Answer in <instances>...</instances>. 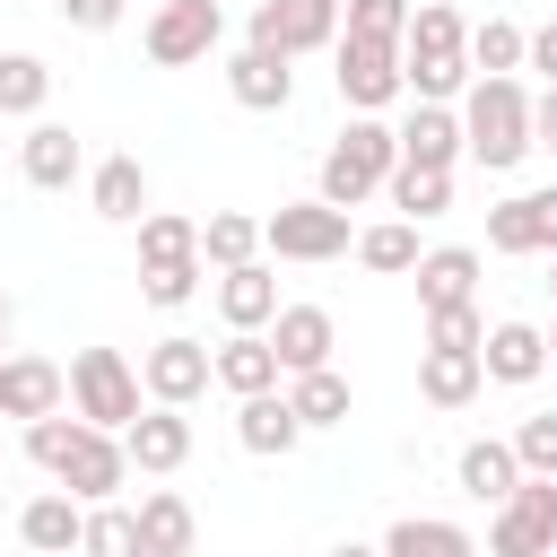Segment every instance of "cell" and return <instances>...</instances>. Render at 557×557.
<instances>
[{
  "label": "cell",
  "instance_id": "1",
  "mask_svg": "<svg viewBox=\"0 0 557 557\" xmlns=\"http://www.w3.org/2000/svg\"><path fill=\"white\" fill-rule=\"evenodd\" d=\"M400 87H409L418 104H453V96L470 87V26H461V9H444V0H418V9H409Z\"/></svg>",
  "mask_w": 557,
  "mask_h": 557
},
{
  "label": "cell",
  "instance_id": "2",
  "mask_svg": "<svg viewBox=\"0 0 557 557\" xmlns=\"http://www.w3.org/2000/svg\"><path fill=\"white\" fill-rule=\"evenodd\" d=\"M461 157H479L487 174L531 157V96H522V78H470L461 87Z\"/></svg>",
  "mask_w": 557,
  "mask_h": 557
},
{
  "label": "cell",
  "instance_id": "3",
  "mask_svg": "<svg viewBox=\"0 0 557 557\" xmlns=\"http://www.w3.org/2000/svg\"><path fill=\"white\" fill-rule=\"evenodd\" d=\"M392 165H400V139L374 122V113H357L331 148H322V191L313 200H331V209H357L366 191H383L392 183Z\"/></svg>",
  "mask_w": 557,
  "mask_h": 557
},
{
  "label": "cell",
  "instance_id": "4",
  "mask_svg": "<svg viewBox=\"0 0 557 557\" xmlns=\"http://www.w3.org/2000/svg\"><path fill=\"white\" fill-rule=\"evenodd\" d=\"M70 418L122 435V426L139 418V366H131L122 348H78V357H70Z\"/></svg>",
  "mask_w": 557,
  "mask_h": 557
},
{
  "label": "cell",
  "instance_id": "5",
  "mask_svg": "<svg viewBox=\"0 0 557 557\" xmlns=\"http://www.w3.org/2000/svg\"><path fill=\"white\" fill-rule=\"evenodd\" d=\"M261 252H278V261H339V252H348V209H331V200H287V209L261 218Z\"/></svg>",
  "mask_w": 557,
  "mask_h": 557
},
{
  "label": "cell",
  "instance_id": "6",
  "mask_svg": "<svg viewBox=\"0 0 557 557\" xmlns=\"http://www.w3.org/2000/svg\"><path fill=\"white\" fill-rule=\"evenodd\" d=\"M548 548H557V479H522L487 522V557H548Z\"/></svg>",
  "mask_w": 557,
  "mask_h": 557
},
{
  "label": "cell",
  "instance_id": "7",
  "mask_svg": "<svg viewBox=\"0 0 557 557\" xmlns=\"http://www.w3.org/2000/svg\"><path fill=\"white\" fill-rule=\"evenodd\" d=\"M331 87H339V104L348 113H383L392 96H409L400 87V44H331Z\"/></svg>",
  "mask_w": 557,
  "mask_h": 557
},
{
  "label": "cell",
  "instance_id": "8",
  "mask_svg": "<svg viewBox=\"0 0 557 557\" xmlns=\"http://www.w3.org/2000/svg\"><path fill=\"white\" fill-rule=\"evenodd\" d=\"M218 35H226V9L218 0H165L148 17V61L157 70H191V61L218 52Z\"/></svg>",
  "mask_w": 557,
  "mask_h": 557
},
{
  "label": "cell",
  "instance_id": "9",
  "mask_svg": "<svg viewBox=\"0 0 557 557\" xmlns=\"http://www.w3.org/2000/svg\"><path fill=\"white\" fill-rule=\"evenodd\" d=\"M252 44L296 61V52H331L339 44V0H261L252 9Z\"/></svg>",
  "mask_w": 557,
  "mask_h": 557
},
{
  "label": "cell",
  "instance_id": "10",
  "mask_svg": "<svg viewBox=\"0 0 557 557\" xmlns=\"http://www.w3.org/2000/svg\"><path fill=\"white\" fill-rule=\"evenodd\" d=\"M52 479H61V496H78V505H113V496H122V479H131V453H122V435L78 426Z\"/></svg>",
  "mask_w": 557,
  "mask_h": 557
},
{
  "label": "cell",
  "instance_id": "11",
  "mask_svg": "<svg viewBox=\"0 0 557 557\" xmlns=\"http://www.w3.org/2000/svg\"><path fill=\"white\" fill-rule=\"evenodd\" d=\"M139 392H148L157 409H191V400L209 392V348H200V339H183V331H174V339H157V348L139 357Z\"/></svg>",
  "mask_w": 557,
  "mask_h": 557
},
{
  "label": "cell",
  "instance_id": "12",
  "mask_svg": "<svg viewBox=\"0 0 557 557\" xmlns=\"http://www.w3.org/2000/svg\"><path fill=\"white\" fill-rule=\"evenodd\" d=\"M261 339H270L278 374H313V366H331V348H339V331H331V313H322V305H278Z\"/></svg>",
  "mask_w": 557,
  "mask_h": 557
},
{
  "label": "cell",
  "instance_id": "13",
  "mask_svg": "<svg viewBox=\"0 0 557 557\" xmlns=\"http://www.w3.org/2000/svg\"><path fill=\"white\" fill-rule=\"evenodd\" d=\"M487 252H557V183L487 209Z\"/></svg>",
  "mask_w": 557,
  "mask_h": 557
},
{
  "label": "cell",
  "instance_id": "14",
  "mask_svg": "<svg viewBox=\"0 0 557 557\" xmlns=\"http://www.w3.org/2000/svg\"><path fill=\"white\" fill-rule=\"evenodd\" d=\"M70 400V374L52 366V357H0V418H52Z\"/></svg>",
  "mask_w": 557,
  "mask_h": 557
},
{
  "label": "cell",
  "instance_id": "15",
  "mask_svg": "<svg viewBox=\"0 0 557 557\" xmlns=\"http://www.w3.org/2000/svg\"><path fill=\"white\" fill-rule=\"evenodd\" d=\"M122 453H131V470L165 479V470L191 461V418H183V409H139V418L122 426Z\"/></svg>",
  "mask_w": 557,
  "mask_h": 557
},
{
  "label": "cell",
  "instance_id": "16",
  "mask_svg": "<svg viewBox=\"0 0 557 557\" xmlns=\"http://www.w3.org/2000/svg\"><path fill=\"white\" fill-rule=\"evenodd\" d=\"M17 174H26L35 191H70V183L87 174V148L70 139V122H35V131L17 139Z\"/></svg>",
  "mask_w": 557,
  "mask_h": 557
},
{
  "label": "cell",
  "instance_id": "17",
  "mask_svg": "<svg viewBox=\"0 0 557 557\" xmlns=\"http://www.w3.org/2000/svg\"><path fill=\"white\" fill-rule=\"evenodd\" d=\"M226 96H235L244 113H287V96H296V70H287L278 52H261V44H244V52L226 61Z\"/></svg>",
  "mask_w": 557,
  "mask_h": 557
},
{
  "label": "cell",
  "instance_id": "18",
  "mask_svg": "<svg viewBox=\"0 0 557 557\" xmlns=\"http://www.w3.org/2000/svg\"><path fill=\"white\" fill-rule=\"evenodd\" d=\"M392 139H400V165H426V174H453L461 165V113L453 104H418Z\"/></svg>",
  "mask_w": 557,
  "mask_h": 557
},
{
  "label": "cell",
  "instance_id": "19",
  "mask_svg": "<svg viewBox=\"0 0 557 557\" xmlns=\"http://www.w3.org/2000/svg\"><path fill=\"white\" fill-rule=\"evenodd\" d=\"M131 522H139V557H191V540H200V513L174 487H148L131 505Z\"/></svg>",
  "mask_w": 557,
  "mask_h": 557
},
{
  "label": "cell",
  "instance_id": "20",
  "mask_svg": "<svg viewBox=\"0 0 557 557\" xmlns=\"http://www.w3.org/2000/svg\"><path fill=\"white\" fill-rule=\"evenodd\" d=\"M540 366H548V339L531 322H487V339H479V374L487 383H540Z\"/></svg>",
  "mask_w": 557,
  "mask_h": 557
},
{
  "label": "cell",
  "instance_id": "21",
  "mask_svg": "<svg viewBox=\"0 0 557 557\" xmlns=\"http://www.w3.org/2000/svg\"><path fill=\"white\" fill-rule=\"evenodd\" d=\"M209 383H226L235 400L278 392V357H270V339H261V331H226V348H209Z\"/></svg>",
  "mask_w": 557,
  "mask_h": 557
},
{
  "label": "cell",
  "instance_id": "22",
  "mask_svg": "<svg viewBox=\"0 0 557 557\" xmlns=\"http://www.w3.org/2000/svg\"><path fill=\"white\" fill-rule=\"evenodd\" d=\"M235 444H244V453H261V461L296 453V444H305V426H296L287 392H252V400H235Z\"/></svg>",
  "mask_w": 557,
  "mask_h": 557
},
{
  "label": "cell",
  "instance_id": "23",
  "mask_svg": "<svg viewBox=\"0 0 557 557\" xmlns=\"http://www.w3.org/2000/svg\"><path fill=\"white\" fill-rule=\"evenodd\" d=\"M418 305L426 313H444V305H470V287H479V252L470 244H435V252H418Z\"/></svg>",
  "mask_w": 557,
  "mask_h": 557
},
{
  "label": "cell",
  "instance_id": "24",
  "mask_svg": "<svg viewBox=\"0 0 557 557\" xmlns=\"http://www.w3.org/2000/svg\"><path fill=\"white\" fill-rule=\"evenodd\" d=\"M270 313H278V278H270L261 261L218 270V322H226V331H270Z\"/></svg>",
  "mask_w": 557,
  "mask_h": 557
},
{
  "label": "cell",
  "instance_id": "25",
  "mask_svg": "<svg viewBox=\"0 0 557 557\" xmlns=\"http://www.w3.org/2000/svg\"><path fill=\"white\" fill-rule=\"evenodd\" d=\"M479 383H487V374H479L470 348H418V400H426V409H470Z\"/></svg>",
  "mask_w": 557,
  "mask_h": 557
},
{
  "label": "cell",
  "instance_id": "26",
  "mask_svg": "<svg viewBox=\"0 0 557 557\" xmlns=\"http://www.w3.org/2000/svg\"><path fill=\"white\" fill-rule=\"evenodd\" d=\"M453 479H461V496H479V505H505V496L522 487V461H513V444H505V435H479V444H461Z\"/></svg>",
  "mask_w": 557,
  "mask_h": 557
},
{
  "label": "cell",
  "instance_id": "27",
  "mask_svg": "<svg viewBox=\"0 0 557 557\" xmlns=\"http://www.w3.org/2000/svg\"><path fill=\"white\" fill-rule=\"evenodd\" d=\"M87 200H96V218L139 226V218H148V174H139V157H104V165L87 174Z\"/></svg>",
  "mask_w": 557,
  "mask_h": 557
},
{
  "label": "cell",
  "instance_id": "28",
  "mask_svg": "<svg viewBox=\"0 0 557 557\" xmlns=\"http://www.w3.org/2000/svg\"><path fill=\"white\" fill-rule=\"evenodd\" d=\"M78 522H87V505L52 487V496H35V505L17 513V540H26L35 557H70V548H78Z\"/></svg>",
  "mask_w": 557,
  "mask_h": 557
},
{
  "label": "cell",
  "instance_id": "29",
  "mask_svg": "<svg viewBox=\"0 0 557 557\" xmlns=\"http://www.w3.org/2000/svg\"><path fill=\"white\" fill-rule=\"evenodd\" d=\"M383 557H479V540L461 522H444V513H400L383 531Z\"/></svg>",
  "mask_w": 557,
  "mask_h": 557
},
{
  "label": "cell",
  "instance_id": "30",
  "mask_svg": "<svg viewBox=\"0 0 557 557\" xmlns=\"http://www.w3.org/2000/svg\"><path fill=\"white\" fill-rule=\"evenodd\" d=\"M287 409H296V426H305V435H313V426H339V418H348V374H339V366L287 374Z\"/></svg>",
  "mask_w": 557,
  "mask_h": 557
},
{
  "label": "cell",
  "instance_id": "31",
  "mask_svg": "<svg viewBox=\"0 0 557 557\" xmlns=\"http://www.w3.org/2000/svg\"><path fill=\"white\" fill-rule=\"evenodd\" d=\"M174 261H200V218L148 209L139 218V270H174Z\"/></svg>",
  "mask_w": 557,
  "mask_h": 557
},
{
  "label": "cell",
  "instance_id": "32",
  "mask_svg": "<svg viewBox=\"0 0 557 557\" xmlns=\"http://www.w3.org/2000/svg\"><path fill=\"white\" fill-rule=\"evenodd\" d=\"M200 261H209V270H244V261H261V218L218 209V218L200 226Z\"/></svg>",
  "mask_w": 557,
  "mask_h": 557
},
{
  "label": "cell",
  "instance_id": "33",
  "mask_svg": "<svg viewBox=\"0 0 557 557\" xmlns=\"http://www.w3.org/2000/svg\"><path fill=\"white\" fill-rule=\"evenodd\" d=\"M522 44H531V35H522L513 17H479V26H470V78H513V70H522Z\"/></svg>",
  "mask_w": 557,
  "mask_h": 557
},
{
  "label": "cell",
  "instance_id": "34",
  "mask_svg": "<svg viewBox=\"0 0 557 557\" xmlns=\"http://www.w3.org/2000/svg\"><path fill=\"white\" fill-rule=\"evenodd\" d=\"M383 191H392V209H400L409 226L453 209V174H426V165H392V183H383Z\"/></svg>",
  "mask_w": 557,
  "mask_h": 557
},
{
  "label": "cell",
  "instance_id": "35",
  "mask_svg": "<svg viewBox=\"0 0 557 557\" xmlns=\"http://www.w3.org/2000/svg\"><path fill=\"white\" fill-rule=\"evenodd\" d=\"M357 261H366V270H383V278H409V270H418V226H409V218L366 226V235H357Z\"/></svg>",
  "mask_w": 557,
  "mask_h": 557
},
{
  "label": "cell",
  "instance_id": "36",
  "mask_svg": "<svg viewBox=\"0 0 557 557\" xmlns=\"http://www.w3.org/2000/svg\"><path fill=\"white\" fill-rule=\"evenodd\" d=\"M44 96H52V70L35 61V52H0V113H44Z\"/></svg>",
  "mask_w": 557,
  "mask_h": 557
},
{
  "label": "cell",
  "instance_id": "37",
  "mask_svg": "<svg viewBox=\"0 0 557 557\" xmlns=\"http://www.w3.org/2000/svg\"><path fill=\"white\" fill-rule=\"evenodd\" d=\"M78 557H139V522H131V505H87V522H78Z\"/></svg>",
  "mask_w": 557,
  "mask_h": 557
},
{
  "label": "cell",
  "instance_id": "38",
  "mask_svg": "<svg viewBox=\"0 0 557 557\" xmlns=\"http://www.w3.org/2000/svg\"><path fill=\"white\" fill-rule=\"evenodd\" d=\"M339 35L348 44H400L409 35V0H339Z\"/></svg>",
  "mask_w": 557,
  "mask_h": 557
},
{
  "label": "cell",
  "instance_id": "39",
  "mask_svg": "<svg viewBox=\"0 0 557 557\" xmlns=\"http://www.w3.org/2000/svg\"><path fill=\"white\" fill-rule=\"evenodd\" d=\"M513 461H522V479H557V409H540V418H522L513 435Z\"/></svg>",
  "mask_w": 557,
  "mask_h": 557
},
{
  "label": "cell",
  "instance_id": "40",
  "mask_svg": "<svg viewBox=\"0 0 557 557\" xmlns=\"http://www.w3.org/2000/svg\"><path fill=\"white\" fill-rule=\"evenodd\" d=\"M479 339H487L479 305H444V313H426V348H470V357H479Z\"/></svg>",
  "mask_w": 557,
  "mask_h": 557
},
{
  "label": "cell",
  "instance_id": "41",
  "mask_svg": "<svg viewBox=\"0 0 557 557\" xmlns=\"http://www.w3.org/2000/svg\"><path fill=\"white\" fill-rule=\"evenodd\" d=\"M139 296H148V305H165V313H174V305H191V296H200V261H174V270H139Z\"/></svg>",
  "mask_w": 557,
  "mask_h": 557
},
{
  "label": "cell",
  "instance_id": "42",
  "mask_svg": "<svg viewBox=\"0 0 557 557\" xmlns=\"http://www.w3.org/2000/svg\"><path fill=\"white\" fill-rule=\"evenodd\" d=\"M122 9H131V0H61V17H70L78 35H113V26H122Z\"/></svg>",
  "mask_w": 557,
  "mask_h": 557
},
{
  "label": "cell",
  "instance_id": "43",
  "mask_svg": "<svg viewBox=\"0 0 557 557\" xmlns=\"http://www.w3.org/2000/svg\"><path fill=\"white\" fill-rule=\"evenodd\" d=\"M522 61H531V70H548V87H557V17H548L531 44H522Z\"/></svg>",
  "mask_w": 557,
  "mask_h": 557
},
{
  "label": "cell",
  "instance_id": "44",
  "mask_svg": "<svg viewBox=\"0 0 557 557\" xmlns=\"http://www.w3.org/2000/svg\"><path fill=\"white\" fill-rule=\"evenodd\" d=\"M531 148H557V87L531 96Z\"/></svg>",
  "mask_w": 557,
  "mask_h": 557
},
{
  "label": "cell",
  "instance_id": "45",
  "mask_svg": "<svg viewBox=\"0 0 557 557\" xmlns=\"http://www.w3.org/2000/svg\"><path fill=\"white\" fill-rule=\"evenodd\" d=\"M331 557H383V548H366V540H339V548H331Z\"/></svg>",
  "mask_w": 557,
  "mask_h": 557
},
{
  "label": "cell",
  "instance_id": "46",
  "mask_svg": "<svg viewBox=\"0 0 557 557\" xmlns=\"http://www.w3.org/2000/svg\"><path fill=\"white\" fill-rule=\"evenodd\" d=\"M540 339H548V357H557V322H548V331H540Z\"/></svg>",
  "mask_w": 557,
  "mask_h": 557
},
{
  "label": "cell",
  "instance_id": "47",
  "mask_svg": "<svg viewBox=\"0 0 557 557\" xmlns=\"http://www.w3.org/2000/svg\"><path fill=\"white\" fill-rule=\"evenodd\" d=\"M0 339H9V296H0Z\"/></svg>",
  "mask_w": 557,
  "mask_h": 557
},
{
  "label": "cell",
  "instance_id": "48",
  "mask_svg": "<svg viewBox=\"0 0 557 557\" xmlns=\"http://www.w3.org/2000/svg\"><path fill=\"white\" fill-rule=\"evenodd\" d=\"M26 557H35V548H26Z\"/></svg>",
  "mask_w": 557,
  "mask_h": 557
},
{
  "label": "cell",
  "instance_id": "49",
  "mask_svg": "<svg viewBox=\"0 0 557 557\" xmlns=\"http://www.w3.org/2000/svg\"><path fill=\"white\" fill-rule=\"evenodd\" d=\"M548 287H557V278H548Z\"/></svg>",
  "mask_w": 557,
  "mask_h": 557
}]
</instances>
